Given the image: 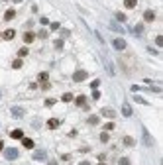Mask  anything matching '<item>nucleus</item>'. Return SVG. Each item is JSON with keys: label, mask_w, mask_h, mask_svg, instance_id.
I'll list each match as a JSON object with an SVG mask.
<instances>
[{"label": "nucleus", "mask_w": 163, "mask_h": 165, "mask_svg": "<svg viewBox=\"0 0 163 165\" xmlns=\"http://www.w3.org/2000/svg\"><path fill=\"white\" fill-rule=\"evenodd\" d=\"M20 152L16 149V147H6V152H4V157L10 159V161H14V159H18Z\"/></svg>", "instance_id": "obj_1"}, {"label": "nucleus", "mask_w": 163, "mask_h": 165, "mask_svg": "<svg viewBox=\"0 0 163 165\" xmlns=\"http://www.w3.org/2000/svg\"><path fill=\"white\" fill-rule=\"evenodd\" d=\"M86 77H89V73H86V71H83V69H79V71H75V73H73V81H75V83H83V81H85Z\"/></svg>", "instance_id": "obj_2"}, {"label": "nucleus", "mask_w": 163, "mask_h": 165, "mask_svg": "<svg viewBox=\"0 0 163 165\" xmlns=\"http://www.w3.org/2000/svg\"><path fill=\"white\" fill-rule=\"evenodd\" d=\"M75 100V104L79 106V108H83V110H89V104H86V96L85 94H79L77 98H73Z\"/></svg>", "instance_id": "obj_3"}, {"label": "nucleus", "mask_w": 163, "mask_h": 165, "mask_svg": "<svg viewBox=\"0 0 163 165\" xmlns=\"http://www.w3.org/2000/svg\"><path fill=\"white\" fill-rule=\"evenodd\" d=\"M126 45H128V43H126V41L122 40V38H116V40L112 41V47H114V49H118V51H124V49H126Z\"/></svg>", "instance_id": "obj_4"}, {"label": "nucleus", "mask_w": 163, "mask_h": 165, "mask_svg": "<svg viewBox=\"0 0 163 165\" xmlns=\"http://www.w3.org/2000/svg\"><path fill=\"white\" fill-rule=\"evenodd\" d=\"M24 114H26V112H24V108H20V106H14V108H12V116H14V118H22Z\"/></svg>", "instance_id": "obj_5"}, {"label": "nucleus", "mask_w": 163, "mask_h": 165, "mask_svg": "<svg viewBox=\"0 0 163 165\" xmlns=\"http://www.w3.org/2000/svg\"><path fill=\"white\" fill-rule=\"evenodd\" d=\"M144 20L145 22H153L155 20V12H153V10H145L144 12Z\"/></svg>", "instance_id": "obj_6"}, {"label": "nucleus", "mask_w": 163, "mask_h": 165, "mask_svg": "<svg viewBox=\"0 0 163 165\" xmlns=\"http://www.w3.org/2000/svg\"><path fill=\"white\" fill-rule=\"evenodd\" d=\"M59 124H61V122H59L57 118H49V120H47V128H49V130H55V128H59Z\"/></svg>", "instance_id": "obj_7"}, {"label": "nucleus", "mask_w": 163, "mask_h": 165, "mask_svg": "<svg viewBox=\"0 0 163 165\" xmlns=\"http://www.w3.org/2000/svg\"><path fill=\"white\" fill-rule=\"evenodd\" d=\"M100 114H102V116H106V118H114V116H116V112H114L112 108H102V110H100Z\"/></svg>", "instance_id": "obj_8"}, {"label": "nucleus", "mask_w": 163, "mask_h": 165, "mask_svg": "<svg viewBox=\"0 0 163 165\" xmlns=\"http://www.w3.org/2000/svg\"><path fill=\"white\" fill-rule=\"evenodd\" d=\"M32 157L35 159V161H43V159L47 157V153H45V152H41V149H39V152H35V153H33Z\"/></svg>", "instance_id": "obj_9"}, {"label": "nucleus", "mask_w": 163, "mask_h": 165, "mask_svg": "<svg viewBox=\"0 0 163 165\" xmlns=\"http://www.w3.org/2000/svg\"><path fill=\"white\" fill-rule=\"evenodd\" d=\"M33 40H35V33H33V32H26V33H24V41H26V43H32Z\"/></svg>", "instance_id": "obj_10"}, {"label": "nucleus", "mask_w": 163, "mask_h": 165, "mask_svg": "<svg viewBox=\"0 0 163 165\" xmlns=\"http://www.w3.org/2000/svg\"><path fill=\"white\" fill-rule=\"evenodd\" d=\"M22 144H24V147H26V149H33V140H30V138H22Z\"/></svg>", "instance_id": "obj_11"}, {"label": "nucleus", "mask_w": 163, "mask_h": 165, "mask_svg": "<svg viewBox=\"0 0 163 165\" xmlns=\"http://www.w3.org/2000/svg\"><path fill=\"white\" fill-rule=\"evenodd\" d=\"M10 138H14V140H22V138H24V132H22V130H12Z\"/></svg>", "instance_id": "obj_12"}, {"label": "nucleus", "mask_w": 163, "mask_h": 165, "mask_svg": "<svg viewBox=\"0 0 163 165\" xmlns=\"http://www.w3.org/2000/svg\"><path fill=\"white\" fill-rule=\"evenodd\" d=\"M14 35H16L14 30H6V32L2 33V38H4V40H14Z\"/></svg>", "instance_id": "obj_13"}, {"label": "nucleus", "mask_w": 163, "mask_h": 165, "mask_svg": "<svg viewBox=\"0 0 163 165\" xmlns=\"http://www.w3.org/2000/svg\"><path fill=\"white\" fill-rule=\"evenodd\" d=\"M122 114H124L126 118H130V116H132V108H130V104H124V106H122Z\"/></svg>", "instance_id": "obj_14"}, {"label": "nucleus", "mask_w": 163, "mask_h": 165, "mask_svg": "<svg viewBox=\"0 0 163 165\" xmlns=\"http://www.w3.org/2000/svg\"><path fill=\"white\" fill-rule=\"evenodd\" d=\"M86 122H89L91 126H96L98 122H100V118H98L96 114H92V116H89V120H86Z\"/></svg>", "instance_id": "obj_15"}, {"label": "nucleus", "mask_w": 163, "mask_h": 165, "mask_svg": "<svg viewBox=\"0 0 163 165\" xmlns=\"http://www.w3.org/2000/svg\"><path fill=\"white\" fill-rule=\"evenodd\" d=\"M144 142H145V145H153V140H151V136L147 134V130H144Z\"/></svg>", "instance_id": "obj_16"}, {"label": "nucleus", "mask_w": 163, "mask_h": 165, "mask_svg": "<svg viewBox=\"0 0 163 165\" xmlns=\"http://www.w3.org/2000/svg\"><path fill=\"white\" fill-rule=\"evenodd\" d=\"M14 16H16V10H6L4 12V20H14Z\"/></svg>", "instance_id": "obj_17"}, {"label": "nucleus", "mask_w": 163, "mask_h": 165, "mask_svg": "<svg viewBox=\"0 0 163 165\" xmlns=\"http://www.w3.org/2000/svg\"><path fill=\"white\" fill-rule=\"evenodd\" d=\"M136 4H137V0H124V6L130 8V10H132V8H136Z\"/></svg>", "instance_id": "obj_18"}, {"label": "nucleus", "mask_w": 163, "mask_h": 165, "mask_svg": "<svg viewBox=\"0 0 163 165\" xmlns=\"http://www.w3.org/2000/svg\"><path fill=\"white\" fill-rule=\"evenodd\" d=\"M73 98H75V96H73L71 93H65V94H63V96H61V100H63V102H71Z\"/></svg>", "instance_id": "obj_19"}, {"label": "nucleus", "mask_w": 163, "mask_h": 165, "mask_svg": "<svg viewBox=\"0 0 163 165\" xmlns=\"http://www.w3.org/2000/svg\"><path fill=\"white\" fill-rule=\"evenodd\" d=\"M118 165H132V161L128 157H120L118 159Z\"/></svg>", "instance_id": "obj_20"}, {"label": "nucleus", "mask_w": 163, "mask_h": 165, "mask_svg": "<svg viewBox=\"0 0 163 165\" xmlns=\"http://www.w3.org/2000/svg\"><path fill=\"white\" fill-rule=\"evenodd\" d=\"M136 144V142H134V138H130V136H126L124 138V145H128V147H130V145H134Z\"/></svg>", "instance_id": "obj_21"}, {"label": "nucleus", "mask_w": 163, "mask_h": 165, "mask_svg": "<svg viewBox=\"0 0 163 165\" xmlns=\"http://www.w3.org/2000/svg\"><path fill=\"white\" fill-rule=\"evenodd\" d=\"M114 126H116L114 122H106V124H104V132H110V130H114Z\"/></svg>", "instance_id": "obj_22"}, {"label": "nucleus", "mask_w": 163, "mask_h": 165, "mask_svg": "<svg viewBox=\"0 0 163 165\" xmlns=\"http://www.w3.org/2000/svg\"><path fill=\"white\" fill-rule=\"evenodd\" d=\"M108 140H110V136H108V132H102V134H100V142H102V144H106Z\"/></svg>", "instance_id": "obj_23"}, {"label": "nucleus", "mask_w": 163, "mask_h": 165, "mask_svg": "<svg viewBox=\"0 0 163 165\" xmlns=\"http://www.w3.org/2000/svg\"><path fill=\"white\" fill-rule=\"evenodd\" d=\"M116 20H118V22H126V14H122V12H116Z\"/></svg>", "instance_id": "obj_24"}, {"label": "nucleus", "mask_w": 163, "mask_h": 165, "mask_svg": "<svg viewBox=\"0 0 163 165\" xmlns=\"http://www.w3.org/2000/svg\"><path fill=\"white\" fill-rule=\"evenodd\" d=\"M47 79H49L47 73H39V81H41V83H47Z\"/></svg>", "instance_id": "obj_25"}, {"label": "nucleus", "mask_w": 163, "mask_h": 165, "mask_svg": "<svg viewBox=\"0 0 163 165\" xmlns=\"http://www.w3.org/2000/svg\"><path fill=\"white\" fill-rule=\"evenodd\" d=\"M155 45L157 47H163V35H157V38H155Z\"/></svg>", "instance_id": "obj_26"}, {"label": "nucleus", "mask_w": 163, "mask_h": 165, "mask_svg": "<svg viewBox=\"0 0 163 165\" xmlns=\"http://www.w3.org/2000/svg\"><path fill=\"white\" fill-rule=\"evenodd\" d=\"M12 67H14V69H20V67H22V59H14L12 61Z\"/></svg>", "instance_id": "obj_27"}, {"label": "nucleus", "mask_w": 163, "mask_h": 165, "mask_svg": "<svg viewBox=\"0 0 163 165\" xmlns=\"http://www.w3.org/2000/svg\"><path fill=\"white\" fill-rule=\"evenodd\" d=\"M18 55H20V59H22V57H26V55H28V47H22V49L18 51Z\"/></svg>", "instance_id": "obj_28"}, {"label": "nucleus", "mask_w": 163, "mask_h": 165, "mask_svg": "<svg viewBox=\"0 0 163 165\" xmlns=\"http://www.w3.org/2000/svg\"><path fill=\"white\" fill-rule=\"evenodd\" d=\"M92 98H94V100L100 98V91H98V89H92Z\"/></svg>", "instance_id": "obj_29"}, {"label": "nucleus", "mask_w": 163, "mask_h": 165, "mask_svg": "<svg viewBox=\"0 0 163 165\" xmlns=\"http://www.w3.org/2000/svg\"><path fill=\"white\" fill-rule=\"evenodd\" d=\"M134 32H136L137 35H142V32H144V26H142V24H137V26H136V30H134Z\"/></svg>", "instance_id": "obj_30"}, {"label": "nucleus", "mask_w": 163, "mask_h": 165, "mask_svg": "<svg viewBox=\"0 0 163 165\" xmlns=\"http://www.w3.org/2000/svg\"><path fill=\"white\" fill-rule=\"evenodd\" d=\"M49 28L55 32V30H59V28H61V24H59V22H53V24H49Z\"/></svg>", "instance_id": "obj_31"}, {"label": "nucleus", "mask_w": 163, "mask_h": 165, "mask_svg": "<svg viewBox=\"0 0 163 165\" xmlns=\"http://www.w3.org/2000/svg\"><path fill=\"white\" fill-rule=\"evenodd\" d=\"M55 47H57V49H63V40H55Z\"/></svg>", "instance_id": "obj_32"}, {"label": "nucleus", "mask_w": 163, "mask_h": 165, "mask_svg": "<svg viewBox=\"0 0 163 165\" xmlns=\"http://www.w3.org/2000/svg\"><path fill=\"white\" fill-rule=\"evenodd\" d=\"M53 104H55V98H47L45 100V106H47V108H49V106H53Z\"/></svg>", "instance_id": "obj_33"}, {"label": "nucleus", "mask_w": 163, "mask_h": 165, "mask_svg": "<svg viewBox=\"0 0 163 165\" xmlns=\"http://www.w3.org/2000/svg\"><path fill=\"white\" fill-rule=\"evenodd\" d=\"M134 100H136V102H140V104H147V100H144V98H142V96H136V98H134Z\"/></svg>", "instance_id": "obj_34"}, {"label": "nucleus", "mask_w": 163, "mask_h": 165, "mask_svg": "<svg viewBox=\"0 0 163 165\" xmlns=\"http://www.w3.org/2000/svg\"><path fill=\"white\" fill-rule=\"evenodd\" d=\"M98 85H100V81H98V79H94V81L91 83V86H92V89H98Z\"/></svg>", "instance_id": "obj_35"}, {"label": "nucleus", "mask_w": 163, "mask_h": 165, "mask_svg": "<svg viewBox=\"0 0 163 165\" xmlns=\"http://www.w3.org/2000/svg\"><path fill=\"white\" fill-rule=\"evenodd\" d=\"M38 35H39V38H41V40H45V38H47V32H45V30H41V32H39Z\"/></svg>", "instance_id": "obj_36"}, {"label": "nucleus", "mask_w": 163, "mask_h": 165, "mask_svg": "<svg viewBox=\"0 0 163 165\" xmlns=\"http://www.w3.org/2000/svg\"><path fill=\"white\" fill-rule=\"evenodd\" d=\"M112 30H114V32H120V33L124 32V30H122V28H120V26H112Z\"/></svg>", "instance_id": "obj_37"}, {"label": "nucleus", "mask_w": 163, "mask_h": 165, "mask_svg": "<svg viewBox=\"0 0 163 165\" xmlns=\"http://www.w3.org/2000/svg\"><path fill=\"white\" fill-rule=\"evenodd\" d=\"M47 165H57V161H55V159H51V161H47Z\"/></svg>", "instance_id": "obj_38"}, {"label": "nucleus", "mask_w": 163, "mask_h": 165, "mask_svg": "<svg viewBox=\"0 0 163 165\" xmlns=\"http://www.w3.org/2000/svg\"><path fill=\"white\" fill-rule=\"evenodd\" d=\"M79 165H91V163H89V161H81Z\"/></svg>", "instance_id": "obj_39"}, {"label": "nucleus", "mask_w": 163, "mask_h": 165, "mask_svg": "<svg viewBox=\"0 0 163 165\" xmlns=\"http://www.w3.org/2000/svg\"><path fill=\"white\" fill-rule=\"evenodd\" d=\"M2 149H4V144H2V140H0V152H2Z\"/></svg>", "instance_id": "obj_40"}, {"label": "nucleus", "mask_w": 163, "mask_h": 165, "mask_svg": "<svg viewBox=\"0 0 163 165\" xmlns=\"http://www.w3.org/2000/svg\"><path fill=\"white\" fill-rule=\"evenodd\" d=\"M14 2H16V4H20V2H22V0H14Z\"/></svg>", "instance_id": "obj_41"}, {"label": "nucleus", "mask_w": 163, "mask_h": 165, "mask_svg": "<svg viewBox=\"0 0 163 165\" xmlns=\"http://www.w3.org/2000/svg\"><path fill=\"white\" fill-rule=\"evenodd\" d=\"M98 165H106V163H104V161H100V163H98Z\"/></svg>", "instance_id": "obj_42"}, {"label": "nucleus", "mask_w": 163, "mask_h": 165, "mask_svg": "<svg viewBox=\"0 0 163 165\" xmlns=\"http://www.w3.org/2000/svg\"><path fill=\"white\" fill-rule=\"evenodd\" d=\"M0 38H2V33H0Z\"/></svg>", "instance_id": "obj_43"}, {"label": "nucleus", "mask_w": 163, "mask_h": 165, "mask_svg": "<svg viewBox=\"0 0 163 165\" xmlns=\"http://www.w3.org/2000/svg\"><path fill=\"white\" fill-rule=\"evenodd\" d=\"M4 2H6V0H4Z\"/></svg>", "instance_id": "obj_44"}]
</instances>
